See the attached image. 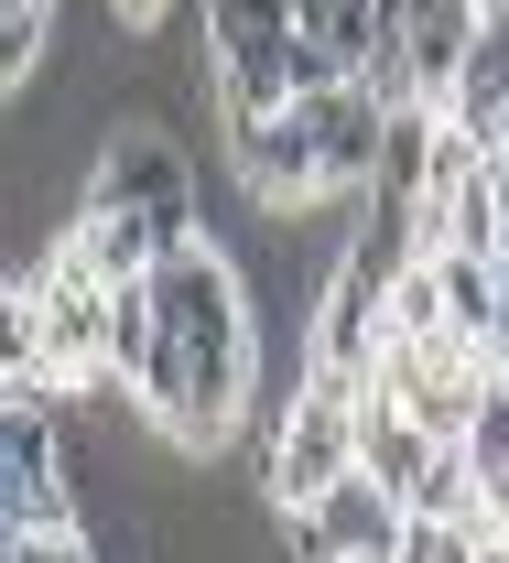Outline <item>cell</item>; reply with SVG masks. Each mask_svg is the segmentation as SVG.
Segmentation results:
<instances>
[{
  "label": "cell",
  "instance_id": "obj_1",
  "mask_svg": "<svg viewBox=\"0 0 509 563\" xmlns=\"http://www.w3.org/2000/svg\"><path fill=\"white\" fill-rule=\"evenodd\" d=\"M358 477V379L336 368H303L292 401L272 412V498L283 509H314L325 488Z\"/></svg>",
  "mask_w": 509,
  "mask_h": 563
},
{
  "label": "cell",
  "instance_id": "obj_2",
  "mask_svg": "<svg viewBox=\"0 0 509 563\" xmlns=\"http://www.w3.org/2000/svg\"><path fill=\"white\" fill-rule=\"evenodd\" d=\"M98 207H142L163 228V261L174 250H196L207 228H196V174H185V141L152 131V120H120V131L98 141V185H87Z\"/></svg>",
  "mask_w": 509,
  "mask_h": 563
},
{
  "label": "cell",
  "instance_id": "obj_3",
  "mask_svg": "<svg viewBox=\"0 0 509 563\" xmlns=\"http://www.w3.org/2000/svg\"><path fill=\"white\" fill-rule=\"evenodd\" d=\"M228 163L250 185V207L292 217L303 196H325V152H314V120L283 109V120H228Z\"/></svg>",
  "mask_w": 509,
  "mask_h": 563
},
{
  "label": "cell",
  "instance_id": "obj_4",
  "mask_svg": "<svg viewBox=\"0 0 509 563\" xmlns=\"http://www.w3.org/2000/svg\"><path fill=\"white\" fill-rule=\"evenodd\" d=\"M292 520H303V531H292V553H303V563H336V553H379V563H390L412 509H401V498H390V488L358 466L347 488H325L314 509H292Z\"/></svg>",
  "mask_w": 509,
  "mask_h": 563
},
{
  "label": "cell",
  "instance_id": "obj_5",
  "mask_svg": "<svg viewBox=\"0 0 509 563\" xmlns=\"http://www.w3.org/2000/svg\"><path fill=\"white\" fill-rule=\"evenodd\" d=\"M434 455H444V444H434V433H423L412 412H401L379 379H368V390H358V466H368V477H379L390 498H401V509H412V488L434 477Z\"/></svg>",
  "mask_w": 509,
  "mask_h": 563
},
{
  "label": "cell",
  "instance_id": "obj_6",
  "mask_svg": "<svg viewBox=\"0 0 509 563\" xmlns=\"http://www.w3.org/2000/svg\"><path fill=\"white\" fill-rule=\"evenodd\" d=\"M303 33V0H207V55L250 66V55H283Z\"/></svg>",
  "mask_w": 509,
  "mask_h": 563
},
{
  "label": "cell",
  "instance_id": "obj_7",
  "mask_svg": "<svg viewBox=\"0 0 509 563\" xmlns=\"http://www.w3.org/2000/svg\"><path fill=\"white\" fill-rule=\"evenodd\" d=\"M455 325V292H444V250H412L390 272V336H444Z\"/></svg>",
  "mask_w": 509,
  "mask_h": 563
},
{
  "label": "cell",
  "instance_id": "obj_8",
  "mask_svg": "<svg viewBox=\"0 0 509 563\" xmlns=\"http://www.w3.org/2000/svg\"><path fill=\"white\" fill-rule=\"evenodd\" d=\"M390 563H488V531H477V520H434V509H412Z\"/></svg>",
  "mask_w": 509,
  "mask_h": 563
},
{
  "label": "cell",
  "instance_id": "obj_9",
  "mask_svg": "<svg viewBox=\"0 0 509 563\" xmlns=\"http://www.w3.org/2000/svg\"><path fill=\"white\" fill-rule=\"evenodd\" d=\"M11 563H98V553L76 520H55V531H11Z\"/></svg>",
  "mask_w": 509,
  "mask_h": 563
},
{
  "label": "cell",
  "instance_id": "obj_10",
  "mask_svg": "<svg viewBox=\"0 0 509 563\" xmlns=\"http://www.w3.org/2000/svg\"><path fill=\"white\" fill-rule=\"evenodd\" d=\"M109 22L120 33H163V0H109Z\"/></svg>",
  "mask_w": 509,
  "mask_h": 563
},
{
  "label": "cell",
  "instance_id": "obj_11",
  "mask_svg": "<svg viewBox=\"0 0 509 563\" xmlns=\"http://www.w3.org/2000/svg\"><path fill=\"white\" fill-rule=\"evenodd\" d=\"M336 563H379V553H336Z\"/></svg>",
  "mask_w": 509,
  "mask_h": 563
},
{
  "label": "cell",
  "instance_id": "obj_12",
  "mask_svg": "<svg viewBox=\"0 0 509 563\" xmlns=\"http://www.w3.org/2000/svg\"><path fill=\"white\" fill-rule=\"evenodd\" d=\"M499 152H509V141H499Z\"/></svg>",
  "mask_w": 509,
  "mask_h": 563
}]
</instances>
